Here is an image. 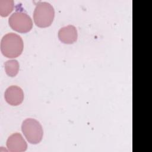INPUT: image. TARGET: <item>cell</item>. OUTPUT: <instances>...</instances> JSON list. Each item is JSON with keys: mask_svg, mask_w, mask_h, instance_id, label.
<instances>
[{"mask_svg": "<svg viewBox=\"0 0 152 152\" xmlns=\"http://www.w3.org/2000/svg\"><path fill=\"white\" fill-rule=\"evenodd\" d=\"M24 44L21 37L14 33L5 34L1 41V51L4 56L14 58L20 56L23 50Z\"/></svg>", "mask_w": 152, "mask_h": 152, "instance_id": "1", "label": "cell"}, {"mask_svg": "<svg viewBox=\"0 0 152 152\" xmlns=\"http://www.w3.org/2000/svg\"><path fill=\"white\" fill-rule=\"evenodd\" d=\"M55 17L53 6L48 2H38L33 12V19L35 24L42 28L51 25Z\"/></svg>", "mask_w": 152, "mask_h": 152, "instance_id": "2", "label": "cell"}, {"mask_svg": "<svg viewBox=\"0 0 152 152\" xmlns=\"http://www.w3.org/2000/svg\"><path fill=\"white\" fill-rule=\"evenodd\" d=\"M21 131L30 144H36L42 140L43 131L40 122L33 118H27L21 125Z\"/></svg>", "mask_w": 152, "mask_h": 152, "instance_id": "3", "label": "cell"}, {"mask_svg": "<svg viewBox=\"0 0 152 152\" xmlns=\"http://www.w3.org/2000/svg\"><path fill=\"white\" fill-rule=\"evenodd\" d=\"M8 23L12 30L21 33L28 32L33 27L31 17L27 13L22 11L12 13L8 19Z\"/></svg>", "mask_w": 152, "mask_h": 152, "instance_id": "4", "label": "cell"}, {"mask_svg": "<svg viewBox=\"0 0 152 152\" xmlns=\"http://www.w3.org/2000/svg\"><path fill=\"white\" fill-rule=\"evenodd\" d=\"M4 97L6 102L10 105L18 106L23 101L24 93L20 87L11 86L6 89Z\"/></svg>", "mask_w": 152, "mask_h": 152, "instance_id": "5", "label": "cell"}, {"mask_svg": "<svg viewBox=\"0 0 152 152\" xmlns=\"http://www.w3.org/2000/svg\"><path fill=\"white\" fill-rule=\"evenodd\" d=\"M7 147L11 152H23L27 148V144L21 134L15 132L11 135L7 140Z\"/></svg>", "mask_w": 152, "mask_h": 152, "instance_id": "6", "label": "cell"}, {"mask_svg": "<svg viewBox=\"0 0 152 152\" xmlns=\"http://www.w3.org/2000/svg\"><path fill=\"white\" fill-rule=\"evenodd\" d=\"M78 37L77 30L73 25H68L61 28L58 31V38L65 44L74 43Z\"/></svg>", "mask_w": 152, "mask_h": 152, "instance_id": "7", "label": "cell"}, {"mask_svg": "<svg viewBox=\"0 0 152 152\" xmlns=\"http://www.w3.org/2000/svg\"><path fill=\"white\" fill-rule=\"evenodd\" d=\"M4 69L8 76L14 77L18 72L19 63L16 59L8 60L4 63Z\"/></svg>", "mask_w": 152, "mask_h": 152, "instance_id": "8", "label": "cell"}, {"mask_svg": "<svg viewBox=\"0 0 152 152\" xmlns=\"http://www.w3.org/2000/svg\"><path fill=\"white\" fill-rule=\"evenodd\" d=\"M14 2L13 0H0V14L2 17L8 16L13 10Z\"/></svg>", "mask_w": 152, "mask_h": 152, "instance_id": "9", "label": "cell"}]
</instances>
